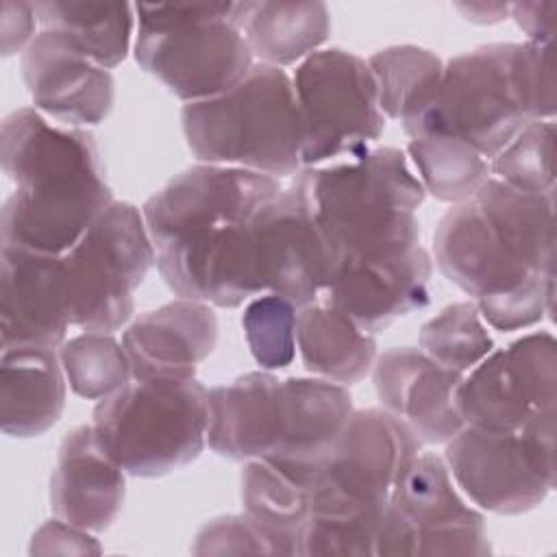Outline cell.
I'll return each instance as SVG.
<instances>
[{"label":"cell","instance_id":"18","mask_svg":"<svg viewBox=\"0 0 557 557\" xmlns=\"http://www.w3.org/2000/svg\"><path fill=\"white\" fill-rule=\"evenodd\" d=\"M431 274L433 261L422 246L387 259L339 263L329 274L322 302L376 335L396 318L429 305Z\"/></svg>","mask_w":557,"mask_h":557},{"label":"cell","instance_id":"19","mask_svg":"<svg viewBox=\"0 0 557 557\" xmlns=\"http://www.w3.org/2000/svg\"><path fill=\"white\" fill-rule=\"evenodd\" d=\"M265 294H278L298 309L315 302L331 274V255L302 196L281 187L261 211Z\"/></svg>","mask_w":557,"mask_h":557},{"label":"cell","instance_id":"21","mask_svg":"<svg viewBox=\"0 0 557 557\" xmlns=\"http://www.w3.org/2000/svg\"><path fill=\"white\" fill-rule=\"evenodd\" d=\"M124 496V468L100 446L94 426L72 429L59 446L50 476L48 498L54 518L100 533L115 522Z\"/></svg>","mask_w":557,"mask_h":557},{"label":"cell","instance_id":"27","mask_svg":"<svg viewBox=\"0 0 557 557\" xmlns=\"http://www.w3.org/2000/svg\"><path fill=\"white\" fill-rule=\"evenodd\" d=\"M246 518L268 540L274 555H300L311 513V485L263 459L246 461L239 476Z\"/></svg>","mask_w":557,"mask_h":557},{"label":"cell","instance_id":"1","mask_svg":"<svg viewBox=\"0 0 557 557\" xmlns=\"http://www.w3.org/2000/svg\"><path fill=\"white\" fill-rule=\"evenodd\" d=\"M0 161L15 185L0 215L2 246L65 255L113 202L94 135L35 107L2 120Z\"/></svg>","mask_w":557,"mask_h":557},{"label":"cell","instance_id":"8","mask_svg":"<svg viewBox=\"0 0 557 557\" xmlns=\"http://www.w3.org/2000/svg\"><path fill=\"white\" fill-rule=\"evenodd\" d=\"M135 61L185 104L226 94L255 65L235 2L135 4Z\"/></svg>","mask_w":557,"mask_h":557},{"label":"cell","instance_id":"23","mask_svg":"<svg viewBox=\"0 0 557 557\" xmlns=\"http://www.w3.org/2000/svg\"><path fill=\"white\" fill-rule=\"evenodd\" d=\"M281 429V379L270 370L246 372L209 389L207 446L235 461L265 459Z\"/></svg>","mask_w":557,"mask_h":557},{"label":"cell","instance_id":"9","mask_svg":"<svg viewBox=\"0 0 557 557\" xmlns=\"http://www.w3.org/2000/svg\"><path fill=\"white\" fill-rule=\"evenodd\" d=\"M70 320L83 331L115 333L135 313V289L157 265L144 213L113 200L63 255Z\"/></svg>","mask_w":557,"mask_h":557},{"label":"cell","instance_id":"32","mask_svg":"<svg viewBox=\"0 0 557 557\" xmlns=\"http://www.w3.org/2000/svg\"><path fill=\"white\" fill-rule=\"evenodd\" d=\"M420 348L437 363L468 372L494 350L476 302H455L431 318L420 331Z\"/></svg>","mask_w":557,"mask_h":557},{"label":"cell","instance_id":"38","mask_svg":"<svg viewBox=\"0 0 557 557\" xmlns=\"http://www.w3.org/2000/svg\"><path fill=\"white\" fill-rule=\"evenodd\" d=\"M35 7L30 2H2V57H13L15 52H24L26 46L35 39Z\"/></svg>","mask_w":557,"mask_h":557},{"label":"cell","instance_id":"24","mask_svg":"<svg viewBox=\"0 0 557 557\" xmlns=\"http://www.w3.org/2000/svg\"><path fill=\"white\" fill-rule=\"evenodd\" d=\"M65 372L57 348H2L0 424L9 437H39L65 407Z\"/></svg>","mask_w":557,"mask_h":557},{"label":"cell","instance_id":"25","mask_svg":"<svg viewBox=\"0 0 557 557\" xmlns=\"http://www.w3.org/2000/svg\"><path fill=\"white\" fill-rule=\"evenodd\" d=\"M235 22L252 57L272 67L300 63L331 33L324 2H235Z\"/></svg>","mask_w":557,"mask_h":557},{"label":"cell","instance_id":"12","mask_svg":"<svg viewBox=\"0 0 557 557\" xmlns=\"http://www.w3.org/2000/svg\"><path fill=\"white\" fill-rule=\"evenodd\" d=\"M557 403V344L535 331L492 350L463 376L457 405L468 426L513 433L535 409Z\"/></svg>","mask_w":557,"mask_h":557},{"label":"cell","instance_id":"4","mask_svg":"<svg viewBox=\"0 0 557 557\" xmlns=\"http://www.w3.org/2000/svg\"><path fill=\"white\" fill-rule=\"evenodd\" d=\"M416 433L385 409H355L311 481L300 557L376 555L389 496L420 453Z\"/></svg>","mask_w":557,"mask_h":557},{"label":"cell","instance_id":"29","mask_svg":"<svg viewBox=\"0 0 557 557\" xmlns=\"http://www.w3.org/2000/svg\"><path fill=\"white\" fill-rule=\"evenodd\" d=\"M385 117L407 124L433 98L444 72L442 59L420 46H389L368 59Z\"/></svg>","mask_w":557,"mask_h":557},{"label":"cell","instance_id":"31","mask_svg":"<svg viewBox=\"0 0 557 557\" xmlns=\"http://www.w3.org/2000/svg\"><path fill=\"white\" fill-rule=\"evenodd\" d=\"M59 359L74 394L102 400L133 379L124 344L113 333L85 331L59 346Z\"/></svg>","mask_w":557,"mask_h":557},{"label":"cell","instance_id":"3","mask_svg":"<svg viewBox=\"0 0 557 557\" xmlns=\"http://www.w3.org/2000/svg\"><path fill=\"white\" fill-rule=\"evenodd\" d=\"M289 185L326 242L331 270L422 246L416 209L426 191L398 148H370L352 159L302 168Z\"/></svg>","mask_w":557,"mask_h":557},{"label":"cell","instance_id":"6","mask_svg":"<svg viewBox=\"0 0 557 557\" xmlns=\"http://www.w3.org/2000/svg\"><path fill=\"white\" fill-rule=\"evenodd\" d=\"M181 124L200 163L244 168L272 178L302 170V124L283 67L255 63L226 94L187 102Z\"/></svg>","mask_w":557,"mask_h":557},{"label":"cell","instance_id":"15","mask_svg":"<svg viewBox=\"0 0 557 557\" xmlns=\"http://www.w3.org/2000/svg\"><path fill=\"white\" fill-rule=\"evenodd\" d=\"M22 78L37 111L63 126H96L115 102L111 72L91 61L70 37L39 30L20 57Z\"/></svg>","mask_w":557,"mask_h":557},{"label":"cell","instance_id":"22","mask_svg":"<svg viewBox=\"0 0 557 557\" xmlns=\"http://www.w3.org/2000/svg\"><path fill=\"white\" fill-rule=\"evenodd\" d=\"M133 379L194 376L196 366L218 344L211 305L176 298L135 318L122 333Z\"/></svg>","mask_w":557,"mask_h":557},{"label":"cell","instance_id":"34","mask_svg":"<svg viewBox=\"0 0 557 557\" xmlns=\"http://www.w3.org/2000/svg\"><path fill=\"white\" fill-rule=\"evenodd\" d=\"M298 307L278 294H259L244 309L242 326L250 355L263 370L287 368L296 357Z\"/></svg>","mask_w":557,"mask_h":557},{"label":"cell","instance_id":"5","mask_svg":"<svg viewBox=\"0 0 557 557\" xmlns=\"http://www.w3.org/2000/svg\"><path fill=\"white\" fill-rule=\"evenodd\" d=\"M433 250L442 274L476 300L550 274L555 191L529 194L490 176L442 215Z\"/></svg>","mask_w":557,"mask_h":557},{"label":"cell","instance_id":"39","mask_svg":"<svg viewBox=\"0 0 557 557\" xmlns=\"http://www.w3.org/2000/svg\"><path fill=\"white\" fill-rule=\"evenodd\" d=\"M509 15L529 37L527 41L537 46H553L555 22H557V2L540 0V2H513L509 4Z\"/></svg>","mask_w":557,"mask_h":557},{"label":"cell","instance_id":"17","mask_svg":"<svg viewBox=\"0 0 557 557\" xmlns=\"http://www.w3.org/2000/svg\"><path fill=\"white\" fill-rule=\"evenodd\" d=\"M463 376L413 346L387 348L372 366L383 409L400 418L426 444H446L466 426L457 405Z\"/></svg>","mask_w":557,"mask_h":557},{"label":"cell","instance_id":"35","mask_svg":"<svg viewBox=\"0 0 557 557\" xmlns=\"http://www.w3.org/2000/svg\"><path fill=\"white\" fill-rule=\"evenodd\" d=\"M555 272L535 276L509 292L479 298L481 318L498 331H518L540 322L553 311Z\"/></svg>","mask_w":557,"mask_h":557},{"label":"cell","instance_id":"28","mask_svg":"<svg viewBox=\"0 0 557 557\" xmlns=\"http://www.w3.org/2000/svg\"><path fill=\"white\" fill-rule=\"evenodd\" d=\"M41 30L70 37L91 61L111 70L124 61L137 22L135 4L126 2H35Z\"/></svg>","mask_w":557,"mask_h":557},{"label":"cell","instance_id":"11","mask_svg":"<svg viewBox=\"0 0 557 557\" xmlns=\"http://www.w3.org/2000/svg\"><path fill=\"white\" fill-rule=\"evenodd\" d=\"M485 518L457 492L446 461L418 453L400 474L376 540L383 555H487Z\"/></svg>","mask_w":557,"mask_h":557},{"label":"cell","instance_id":"20","mask_svg":"<svg viewBox=\"0 0 557 557\" xmlns=\"http://www.w3.org/2000/svg\"><path fill=\"white\" fill-rule=\"evenodd\" d=\"M352 411V396L346 385L320 376L281 379L278 440L263 461L311 485Z\"/></svg>","mask_w":557,"mask_h":557},{"label":"cell","instance_id":"13","mask_svg":"<svg viewBox=\"0 0 557 557\" xmlns=\"http://www.w3.org/2000/svg\"><path fill=\"white\" fill-rule=\"evenodd\" d=\"M444 461L457 487L481 509L516 516L537 507L555 487L518 431L463 426L446 442Z\"/></svg>","mask_w":557,"mask_h":557},{"label":"cell","instance_id":"10","mask_svg":"<svg viewBox=\"0 0 557 557\" xmlns=\"http://www.w3.org/2000/svg\"><path fill=\"white\" fill-rule=\"evenodd\" d=\"M294 94L302 124V168L352 159L385 131L368 61L342 50H315L296 65Z\"/></svg>","mask_w":557,"mask_h":557},{"label":"cell","instance_id":"14","mask_svg":"<svg viewBox=\"0 0 557 557\" xmlns=\"http://www.w3.org/2000/svg\"><path fill=\"white\" fill-rule=\"evenodd\" d=\"M278 178L244 168L196 163L157 194L141 213L154 246L189 228L248 218L281 191Z\"/></svg>","mask_w":557,"mask_h":557},{"label":"cell","instance_id":"40","mask_svg":"<svg viewBox=\"0 0 557 557\" xmlns=\"http://www.w3.org/2000/svg\"><path fill=\"white\" fill-rule=\"evenodd\" d=\"M455 9L474 24H496L509 15V4L505 2H461Z\"/></svg>","mask_w":557,"mask_h":557},{"label":"cell","instance_id":"2","mask_svg":"<svg viewBox=\"0 0 557 557\" xmlns=\"http://www.w3.org/2000/svg\"><path fill=\"white\" fill-rule=\"evenodd\" d=\"M555 109L553 46L485 44L444 63L431 102L403 128L411 139L455 135L490 161Z\"/></svg>","mask_w":557,"mask_h":557},{"label":"cell","instance_id":"7","mask_svg":"<svg viewBox=\"0 0 557 557\" xmlns=\"http://www.w3.org/2000/svg\"><path fill=\"white\" fill-rule=\"evenodd\" d=\"M209 389L196 376L131 379L94 409L100 446L126 474L154 479L185 468L207 446Z\"/></svg>","mask_w":557,"mask_h":557},{"label":"cell","instance_id":"26","mask_svg":"<svg viewBox=\"0 0 557 557\" xmlns=\"http://www.w3.org/2000/svg\"><path fill=\"white\" fill-rule=\"evenodd\" d=\"M296 346L309 372L339 385L361 381L379 357L374 335L361 331L339 309L318 300L298 309Z\"/></svg>","mask_w":557,"mask_h":557},{"label":"cell","instance_id":"30","mask_svg":"<svg viewBox=\"0 0 557 557\" xmlns=\"http://www.w3.org/2000/svg\"><path fill=\"white\" fill-rule=\"evenodd\" d=\"M407 152L424 191L442 202L457 205L466 200L492 176L490 161L455 135H424L411 139Z\"/></svg>","mask_w":557,"mask_h":557},{"label":"cell","instance_id":"16","mask_svg":"<svg viewBox=\"0 0 557 557\" xmlns=\"http://www.w3.org/2000/svg\"><path fill=\"white\" fill-rule=\"evenodd\" d=\"M67 326L72 320L63 255L2 246V348H59Z\"/></svg>","mask_w":557,"mask_h":557},{"label":"cell","instance_id":"33","mask_svg":"<svg viewBox=\"0 0 557 557\" xmlns=\"http://www.w3.org/2000/svg\"><path fill=\"white\" fill-rule=\"evenodd\" d=\"M555 131L553 120L529 122L490 159V174L520 191H555Z\"/></svg>","mask_w":557,"mask_h":557},{"label":"cell","instance_id":"37","mask_svg":"<svg viewBox=\"0 0 557 557\" xmlns=\"http://www.w3.org/2000/svg\"><path fill=\"white\" fill-rule=\"evenodd\" d=\"M89 533L91 531H87V529H81V527H74L70 522L54 518L35 531L33 542H30V553L33 555L100 553L96 537H91Z\"/></svg>","mask_w":557,"mask_h":557},{"label":"cell","instance_id":"36","mask_svg":"<svg viewBox=\"0 0 557 557\" xmlns=\"http://www.w3.org/2000/svg\"><path fill=\"white\" fill-rule=\"evenodd\" d=\"M196 555H228V553H255V555H274L268 540L259 529L242 516H220L209 520L196 535L191 546Z\"/></svg>","mask_w":557,"mask_h":557}]
</instances>
